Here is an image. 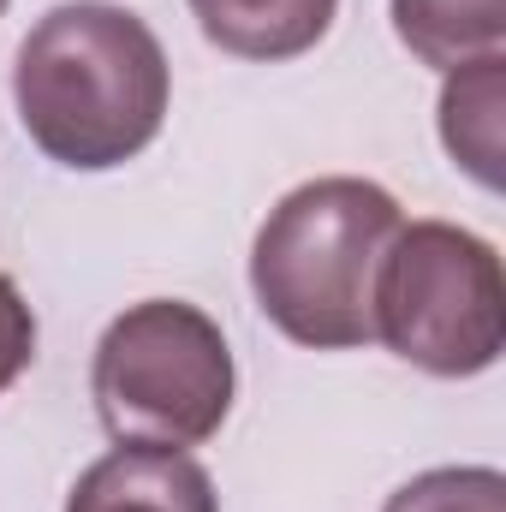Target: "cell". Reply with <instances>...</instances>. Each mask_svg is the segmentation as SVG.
<instances>
[{"mask_svg":"<svg viewBox=\"0 0 506 512\" xmlns=\"http://www.w3.org/2000/svg\"><path fill=\"white\" fill-rule=\"evenodd\" d=\"M36 364V310L24 304L18 280L0 274V393Z\"/></svg>","mask_w":506,"mask_h":512,"instance_id":"30bf717a","label":"cell"},{"mask_svg":"<svg viewBox=\"0 0 506 512\" xmlns=\"http://www.w3.org/2000/svg\"><path fill=\"white\" fill-rule=\"evenodd\" d=\"M12 102L24 137L48 161L108 173L161 137L173 72L137 12L114 0H66L18 42Z\"/></svg>","mask_w":506,"mask_h":512,"instance_id":"6da1fadb","label":"cell"},{"mask_svg":"<svg viewBox=\"0 0 506 512\" xmlns=\"http://www.w3.org/2000/svg\"><path fill=\"white\" fill-rule=\"evenodd\" d=\"M399 203L376 179H310L286 191L251 245L256 310L310 352H358L376 340V274Z\"/></svg>","mask_w":506,"mask_h":512,"instance_id":"7a4b0ae2","label":"cell"},{"mask_svg":"<svg viewBox=\"0 0 506 512\" xmlns=\"http://www.w3.org/2000/svg\"><path fill=\"white\" fill-rule=\"evenodd\" d=\"M340 0H191L197 30L233 60H298L334 30Z\"/></svg>","mask_w":506,"mask_h":512,"instance_id":"8992f818","label":"cell"},{"mask_svg":"<svg viewBox=\"0 0 506 512\" xmlns=\"http://www.w3.org/2000/svg\"><path fill=\"white\" fill-rule=\"evenodd\" d=\"M376 340L441 382L495 370L506 352V280L495 245L453 221L399 227L376 274Z\"/></svg>","mask_w":506,"mask_h":512,"instance_id":"277c9868","label":"cell"},{"mask_svg":"<svg viewBox=\"0 0 506 512\" xmlns=\"http://www.w3.org/2000/svg\"><path fill=\"white\" fill-rule=\"evenodd\" d=\"M381 512H506V477L495 465H441L393 489Z\"/></svg>","mask_w":506,"mask_h":512,"instance_id":"9c48e42d","label":"cell"},{"mask_svg":"<svg viewBox=\"0 0 506 512\" xmlns=\"http://www.w3.org/2000/svg\"><path fill=\"white\" fill-rule=\"evenodd\" d=\"M233 352L209 310L185 298H143L108 322L90 399L114 441L126 447H203L233 411Z\"/></svg>","mask_w":506,"mask_h":512,"instance_id":"3957f363","label":"cell"},{"mask_svg":"<svg viewBox=\"0 0 506 512\" xmlns=\"http://www.w3.org/2000/svg\"><path fill=\"white\" fill-rule=\"evenodd\" d=\"M66 512H221V495L191 453L120 441L72 483Z\"/></svg>","mask_w":506,"mask_h":512,"instance_id":"5b68a950","label":"cell"},{"mask_svg":"<svg viewBox=\"0 0 506 512\" xmlns=\"http://www.w3.org/2000/svg\"><path fill=\"white\" fill-rule=\"evenodd\" d=\"M441 143L483 191H501L506 149V54L471 60L441 84Z\"/></svg>","mask_w":506,"mask_h":512,"instance_id":"52a82bcc","label":"cell"},{"mask_svg":"<svg viewBox=\"0 0 506 512\" xmlns=\"http://www.w3.org/2000/svg\"><path fill=\"white\" fill-rule=\"evenodd\" d=\"M6 6H12V0H0V18H6Z\"/></svg>","mask_w":506,"mask_h":512,"instance_id":"8fae6325","label":"cell"},{"mask_svg":"<svg viewBox=\"0 0 506 512\" xmlns=\"http://www.w3.org/2000/svg\"><path fill=\"white\" fill-rule=\"evenodd\" d=\"M393 36L435 72L506 48V0H393Z\"/></svg>","mask_w":506,"mask_h":512,"instance_id":"ba28073f","label":"cell"}]
</instances>
